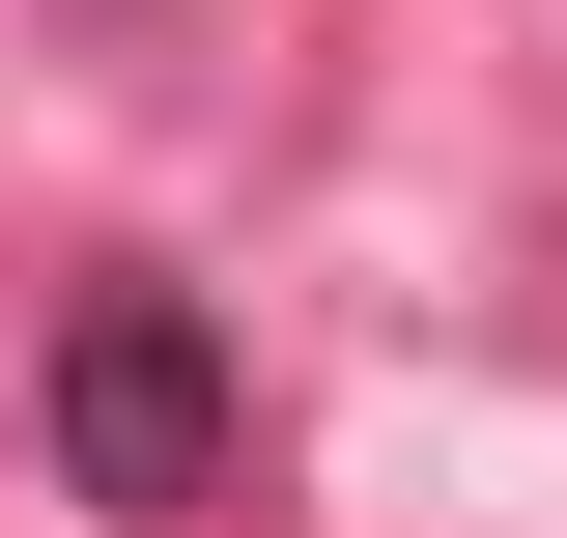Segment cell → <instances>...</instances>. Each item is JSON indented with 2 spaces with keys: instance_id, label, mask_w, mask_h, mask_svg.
Listing matches in <instances>:
<instances>
[{
  "instance_id": "cell-1",
  "label": "cell",
  "mask_w": 567,
  "mask_h": 538,
  "mask_svg": "<svg viewBox=\"0 0 567 538\" xmlns=\"http://www.w3.org/2000/svg\"><path fill=\"white\" fill-rule=\"evenodd\" d=\"M29 454H58V510H114V538H199V510H256V369H227V312L199 283H58V340H29Z\"/></svg>"
},
{
  "instance_id": "cell-2",
  "label": "cell",
  "mask_w": 567,
  "mask_h": 538,
  "mask_svg": "<svg viewBox=\"0 0 567 538\" xmlns=\"http://www.w3.org/2000/svg\"><path fill=\"white\" fill-rule=\"evenodd\" d=\"M58 29H142V0H58Z\"/></svg>"
}]
</instances>
